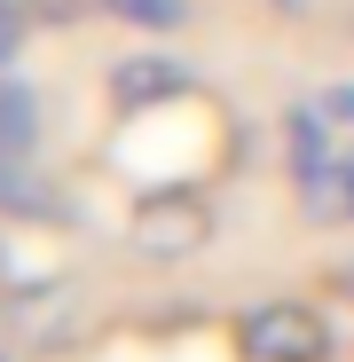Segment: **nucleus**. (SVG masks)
Segmentation results:
<instances>
[{"label": "nucleus", "mask_w": 354, "mask_h": 362, "mask_svg": "<svg viewBox=\"0 0 354 362\" xmlns=\"http://www.w3.org/2000/svg\"><path fill=\"white\" fill-rule=\"evenodd\" d=\"M110 8L118 16H126V24H150V32H173V24H182L189 8H182V0H110Z\"/></svg>", "instance_id": "39448f33"}, {"label": "nucleus", "mask_w": 354, "mask_h": 362, "mask_svg": "<svg viewBox=\"0 0 354 362\" xmlns=\"http://www.w3.org/2000/svg\"><path fill=\"white\" fill-rule=\"evenodd\" d=\"M182 95H189V64H173V55H134V64L110 71L118 110H150V103H182Z\"/></svg>", "instance_id": "7ed1b4c3"}, {"label": "nucleus", "mask_w": 354, "mask_h": 362, "mask_svg": "<svg viewBox=\"0 0 354 362\" xmlns=\"http://www.w3.org/2000/svg\"><path fill=\"white\" fill-rule=\"evenodd\" d=\"M315 103H323V110L338 118V127H354V79H331V87H323Z\"/></svg>", "instance_id": "0eeeda50"}, {"label": "nucleus", "mask_w": 354, "mask_h": 362, "mask_svg": "<svg viewBox=\"0 0 354 362\" xmlns=\"http://www.w3.org/2000/svg\"><path fill=\"white\" fill-rule=\"evenodd\" d=\"M268 8H283V16H315V8H331V0H268Z\"/></svg>", "instance_id": "6e6552de"}, {"label": "nucleus", "mask_w": 354, "mask_h": 362, "mask_svg": "<svg viewBox=\"0 0 354 362\" xmlns=\"http://www.w3.org/2000/svg\"><path fill=\"white\" fill-rule=\"evenodd\" d=\"M40 150V95L16 87V79H0V173L24 165Z\"/></svg>", "instance_id": "20e7f679"}, {"label": "nucleus", "mask_w": 354, "mask_h": 362, "mask_svg": "<svg viewBox=\"0 0 354 362\" xmlns=\"http://www.w3.org/2000/svg\"><path fill=\"white\" fill-rule=\"evenodd\" d=\"M126 236H134V252H150V260H189V252L213 245V205L197 189H182V181H165V189L134 197Z\"/></svg>", "instance_id": "f257e3e1"}, {"label": "nucleus", "mask_w": 354, "mask_h": 362, "mask_svg": "<svg viewBox=\"0 0 354 362\" xmlns=\"http://www.w3.org/2000/svg\"><path fill=\"white\" fill-rule=\"evenodd\" d=\"M236 346L244 362H331V323L300 299H268L236 315Z\"/></svg>", "instance_id": "f03ea898"}, {"label": "nucleus", "mask_w": 354, "mask_h": 362, "mask_svg": "<svg viewBox=\"0 0 354 362\" xmlns=\"http://www.w3.org/2000/svg\"><path fill=\"white\" fill-rule=\"evenodd\" d=\"M16 47H24V8L0 0V64H16Z\"/></svg>", "instance_id": "423d86ee"}, {"label": "nucleus", "mask_w": 354, "mask_h": 362, "mask_svg": "<svg viewBox=\"0 0 354 362\" xmlns=\"http://www.w3.org/2000/svg\"><path fill=\"white\" fill-rule=\"evenodd\" d=\"M338 189H346V213H354V150L338 158Z\"/></svg>", "instance_id": "1a4fd4ad"}]
</instances>
